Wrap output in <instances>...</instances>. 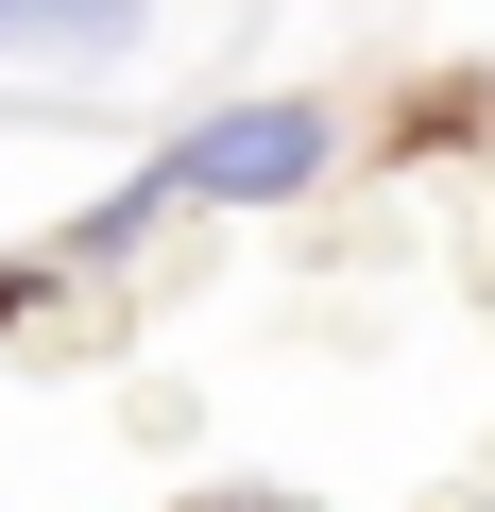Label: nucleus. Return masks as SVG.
Segmentation results:
<instances>
[{
  "label": "nucleus",
  "instance_id": "nucleus-1",
  "mask_svg": "<svg viewBox=\"0 0 495 512\" xmlns=\"http://www.w3.org/2000/svg\"><path fill=\"white\" fill-rule=\"evenodd\" d=\"M154 171H171V205H291V188L342 171V120H325V103H222V120H188Z\"/></svg>",
  "mask_w": 495,
  "mask_h": 512
},
{
  "label": "nucleus",
  "instance_id": "nucleus-2",
  "mask_svg": "<svg viewBox=\"0 0 495 512\" xmlns=\"http://www.w3.org/2000/svg\"><path fill=\"white\" fill-rule=\"evenodd\" d=\"M137 35H154V0H0V69H52V86L120 69Z\"/></svg>",
  "mask_w": 495,
  "mask_h": 512
},
{
  "label": "nucleus",
  "instance_id": "nucleus-3",
  "mask_svg": "<svg viewBox=\"0 0 495 512\" xmlns=\"http://www.w3.org/2000/svg\"><path fill=\"white\" fill-rule=\"evenodd\" d=\"M222 512H274V495H222Z\"/></svg>",
  "mask_w": 495,
  "mask_h": 512
}]
</instances>
